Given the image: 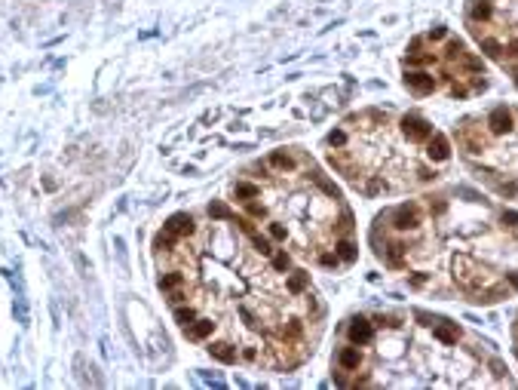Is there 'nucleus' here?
Masks as SVG:
<instances>
[{
  "instance_id": "nucleus-1",
  "label": "nucleus",
  "mask_w": 518,
  "mask_h": 390,
  "mask_svg": "<svg viewBox=\"0 0 518 390\" xmlns=\"http://www.w3.org/2000/svg\"><path fill=\"white\" fill-rule=\"evenodd\" d=\"M334 375L350 387H478L512 384L488 344L460 323L423 310L359 314L343 326Z\"/></svg>"
},
{
  "instance_id": "nucleus-2",
  "label": "nucleus",
  "mask_w": 518,
  "mask_h": 390,
  "mask_svg": "<svg viewBox=\"0 0 518 390\" xmlns=\"http://www.w3.org/2000/svg\"><path fill=\"white\" fill-rule=\"evenodd\" d=\"M515 354H518V323H515Z\"/></svg>"
}]
</instances>
